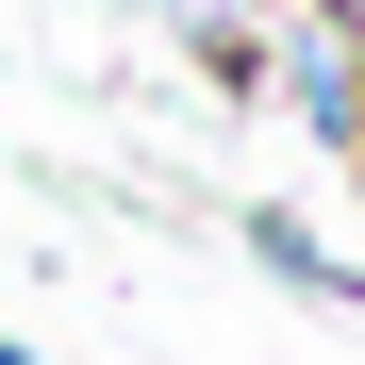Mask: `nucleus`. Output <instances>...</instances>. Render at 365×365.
Masks as SVG:
<instances>
[{"label": "nucleus", "mask_w": 365, "mask_h": 365, "mask_svg": "<svg viewBox=\"0 0 365 365\" xmlns=\"http://www.w3.org/2000/svg\"><path fill=\"white\" fill-rule=\"evenodd\" d=\"M282 83H299V116H316L332 150H365V34L349 17H299L282 34Z\"/></svg>", "instance_id": "1"}, {"label": "nucleus", "mask_w": 365, "mask_h": 365, "mask_svg": "<svg viewBox=\"0 0 365 365\" xmlns=\"http://www.w3.org/2000/svg\"><path fill=\"white\" fill-rule=\"evenodd\" d=\"M250 266H266V282H299V299H349V266L316 250V216H282V200L250 216Z\"/></svg>", "instance_id": "2"}, {"label": "nucleus", "mask_w": 365, "mask_h": 365, "mask_svg": "<svg viewBox=\"0 0 365 365\" xmlns=\"http://www.w3.org/2000/svg\"><path fill=\"white\" fill-rule=\"evenodd\" d=\"M0 365H34V349H17V332H0Z\"/></svg>", "instance_id": "3"}, {"label": "nucleus", "mask_w": 365, "mask_h": 365, "mask_svg": "<svg viewBox=\"0 0 365 365\" xmlns=\"http://www.w3.org/2000/svg\"><path fill=\"white\" fill-rule=\"evenodd\" d=\"M349 166H365V150H349Z\"/></svg>", "instance_id": "4"}]
</instances>
